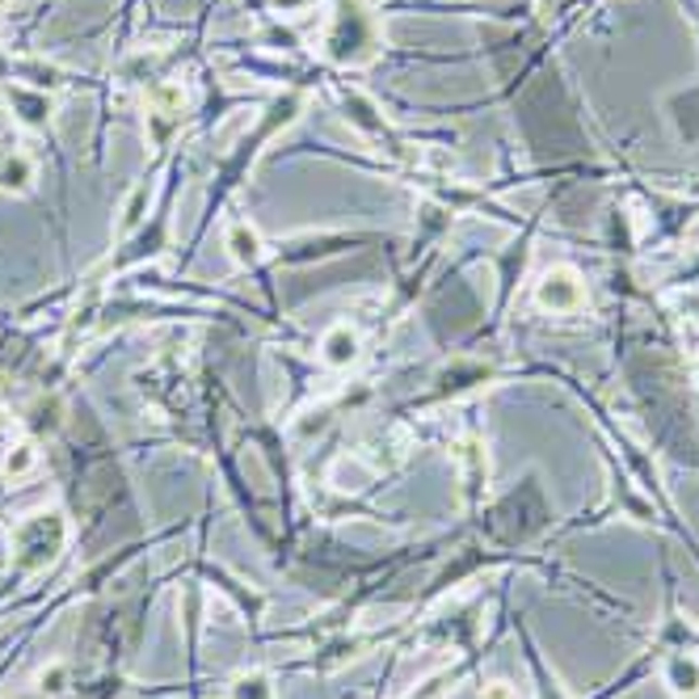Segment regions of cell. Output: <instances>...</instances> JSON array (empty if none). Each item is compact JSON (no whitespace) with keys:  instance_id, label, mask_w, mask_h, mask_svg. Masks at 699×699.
I'll return each instance as SVG.
<instances>
[{"instance_id":"7a4b0ae2","label":"cell","mask_w":699,"mask_h":699,"mask_svg":"<svg viewBox=\"0 0 699 699\" xmlns=\"http://www.w3.org/2000/svg\"><path fill=\"white\" fill-rule=\"evenodd\" d=\"M376 17L358 4V0H342V9H338V26H333V35H329V55L338 60V64H367L371 55H376Z\"/></svg>"},{"instance_id":"5bb4252c","label":"cell","mask_w":699,"mask_h":699,"mask_svg":"<svg viewBox=\"0 0 699 699\" xmlns=\"http://www.w3.org/2000/svg\"><path fill=\"white\" fill-rule=\"evenodd\" d=\"M35 425L38 430H55V425H60V401H55V396H51V401H38Z\"/></svg>"},{"instance_id":"52a82bcc","label":"cell","mask_w":699,"mask_h":699,"mask_svg":"<svg viewBox=\"0 0 699 699\" xmlns=\"http://www.w3.org/2000/svg\"><path fill=\"white\" fill-rule=\"evenodd\" d=\"M224 245H228V253H232V257H237L241 266H257V262L266 257V249H262V237H257V228H249L245 219H237V224L228 228Z\"/></svg>"},{"instance_id":"3957f363","label":"cell","mask_w":699,"mask_h":699,"mask_svg":"<svg viewBox=\"0 0 699 699\" xmlns=\"http://www.w3.org/2000/svg\"><path fill=\"white\" fill-rule=\"evenodd\" d=\"M535 304L552 316H573L586 308V282L573 266H552L535 282Z\"/></svg>"},{"instance_id":"9a60e30c","label":"cell","mask_w":699,"mask_h":699,"mask_svg":"<svg viewBox=\"0 0 699 699\" xmlns=\"http://www.w3.org/2000/svg\"><path fill=\"white\" fill-rule=\"evenodd\" d=\"M481 699H523V696H519L514 683H501V678H497V683H485V696Z\"/></svg>"},{"instance_id":"9c48e42d","label":"cell","mask_w":699,"mask_h":699,"mask_svg":"<svg viewBox=\"0 0 699 699\" xmlns=\"http://www.w3.org/2000/svg\"><path fill=\"white\" fill-rule=\"evenodd\" d=\"M228 696L232 699H275V683H270V674L249 670V674H237V678H232Z\"/></svg>"},{"instance_id":"8fae6325","label":"cell","mask_w":699,"mask_h":699,"mask_svg":"<svg viewBox=\"0 0 699 699\" xmlns=\"http://www.w3.org/2000/svg\"><path fill=\"white\" fill-rule=\"evenodd\" d=\"M463 463H468V493H481V485H485V452H481V443H468L463 447Z\"/></svg>"},{"instance_id":"277c9868","label":"cell","mask_w":699,"mask_h":699,"mask_svg":"<svg viewBox=\"0 0 699 699\" xmlns=\"http://www.w3.org/2000/svg\"><path fill=\"white\" fill-rule=\"evenodd\" d=\"M0 93H4V102H9V110L17 114V123H22V127H35V131H42V127L51 123V114H55L51 93H42V89L13 85V80H0Z\"/></svg>"},{"instance_id":"5b68a950","label":"cell","mask_w":699,"mask_h":699,"mask_svg":"<svg viewBox=\"0 0 699 699\" xmlns=\"http://www.w3.org/2000/svg\"><path fill=\"white\" fill-rule=\"evenodd\" d=\"M35 186V161L26 152H4L0 156V194H30Z\"/></svg>"},{"instance_id":"6da1fadb","label":"cell","mask_w":699,"mask_h":699,"mask_svg":"<svg viewBox=\"0 0 699 699\" xmlns=\"http://www.w3.org/2000/svg\"><path fill=\"white\" fill-rule=\"evenodd\" d=\"M64 544H68V523H64L60 510L30 514L13 531V569L17 573H38L64 552Z\"/></svg>"},{"instance_id":"30bf717a","label":"cell","mask_w":699,"mask_h":699,"mask_svg":"<svg viewBox=\"0 0 699 699\" xmlns=\"http://www.w3.org/2000/svg\"><path fill=\"white\" fill-rule=\"evenodd\" d=\"M148 203H152V181H140L131 194H127V203H123V232H136L143 224V215H148Z\"/></svg>"},{"instance_id":"4fadbf2b","label":"cell","mask_w":699,"mask_h":699,"mask_svg":"<svg viewBox=\"0 0 699 699\" xmlns=\"http://www.w3.org/2000/svg\"><path fill=\"white\" fill-rule=\"evenodd\" d=\"M38 687H42V696H64V691H68V665L51 662L42 674H38Z\"/></svg>"},{"instance_id":"8992f818","label":"cell","mask_w":699,"mask_h":699,"mask_svg":"<svg viewBox=\"0 0 699 699\" xmlns=\"http://www.w3.org/2000/svg\"><path fill=\"white\" fill-rule=\"evenodd\" d=\"M665 687H670L678 699L699 696V662L691 653H674V658L665 662Z\"/></svg>"},{"instance_id":"ba28073f","label":"cell","mask_w":699,"mask_h":699,"mask_svg":"<svg viewBox=\"0 0 699 699\" xmlns=\"http://www.w3.org/2000/svg\"><path fill=\"white\" fill-rule=\"evenodd\" d=\"M320 354H325V363H329V367H350V363L358 358V333H354L350 325L329 329V333H325V342H320Z\"/></svg>"},{"instance_id":"7c38bea8","label":"cell","mask_w":699,"mask_h":699,"mask_svg":"<svg viewBox=\"0 0 699 699\" xmlns=\"http://www.w3.org/2000/svg\"><path fill=\"white\" fill-rule=\"evenodd\" d=\"M35 459H38V452L30 447V443H17L13 452L4 455V476H13V481H17V476H26V472L35 468Z\"/></svg>"},{"instance_id":"e0dca14e","label":"cell","mask_w":699,"mask_h":699,"mask_svg":"<svg viewBox=\"0 0 699 699\" xmlns=\"http://www.w3.org/2000/svg\"><path fill=\"white\" fill-rule=\"evenodd\" d=\"M696 380H699V363H696Z\"/></svg>"},{"instance_id":"2e32d148","label":"cell","mask_w":699,"mask_h":699,"mask_svg":"<svg viewBox=\"0 0 699 699\" xmlns=\"http://www.w3.org/2000/svg\"><path fill=\"white\" fill-rule=\"evenodd\" d=\"M270 4H275V9H282V13H295V9H304L308 0H270Z\"/></svg>"}]
</instances>
